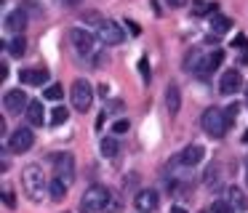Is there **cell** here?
Here are the masks:
<instances>
[{
  "label": "cell",
  "instance_id": "obj_29",
  "mask_svg": "<svg viewBox=\"0 0 248 213\" xmlns=\"http://www.w3.org/2000/svg\"><path fill=\"white\" fill-rule=\"evenodd\" d=\"M211 211H214V213H235V211H232V205H230V202H224V200H216L214 205H211Z\"/></svg>",
  "mask_w": 248,
  "mask_h": 213
},
{
  "label": "cell",
  "instance_id": "obj_12",
  "mask_svg": "<svg viewBox=\"0 0 248 213\" xmlns=\"http://www.w3.org/2000/svg\"><path fill=\"white\" fill-rule=\"evenodd\" d=\"M3 27H6V32H11V35H22L24 27H27V11H24V8H14L11 14L6 16Z\"/></svg>",
  "mask_w": 248,
  "mask_h": 213
},
{
  "label": "cell",
  "instance_id": "obj_22",
  "mask_svg": "<svg viewBox=\"0 0 248 213\" xmlns=\"http://www.w3.org/2000/svg\"><path fill=\"white\" fill-rule=\"evenodd\" d=\"M120 144L115 141V138H102V144H99V152H102V157H107V160H112V157H118V152H120Z\"/></svg>",
  "mask_w": 248,
  "mask_h": 213
},
{
  "label": "cell",
  "instance_id": "obj_8",
  "mask_svg": "<svg viewBox=\"0 0 248 213\" xmlns=\"http://www.w3.org/2000/svg\"><path fill=\"white\" fill-rule=\"evenodd\" d=\"M3 106H6L8 115H19V112H27L30 106V99L22 88H14V91H6L3 96Z\"/></svg>",
  "mask_w": 248,
  "mask_h": 213
},
{
  "label": "cell",
  "instance_id": "obj_24",
  "mask_svg": "<svg viewBox=\"0 0 248 213\" xmlns=\"http://www.w3.org/2000/svg\"><path fill=\"white\" fill-rule=\"evenodd\" d=\"M67 117H70L67 106H56V109L51 112V125H62V122H67Z\"/></svg>",
  "mask_w": 248,
  "mask_h": 213
},
{
  "label": "cell",
  "instance_id": "obj_38",
  "mask_svg": "<svg viewBox=\"0 0 248 213\" xmlns=\"http://www.w3.org/2000/svg\"><path fill=\"white\" fill-rule=\"evenodd\" d=\"M171 213H187V211H184L182 205H173V208H171Z\"/></svg>",
  "mask_w": 248,
  "mask_h": 213
},
{
  "label": "cell",
  "instance_id": "obj_13",
  "mask_svg": "<svg viewBox=\"0 0 248 213\" xmlns=\"http://www.w3.org/2000/svg\"><path fill=\"white\" fill-rule=\"evenodd\" d=\"M221 61H224V53L219 51V48H216L214 53H208V56H205V61H203V67L198 69V75H195V77H200V80H208L211 75L216 72V69L221 67Z\"/></svg>",
  "mask_w": 248,
  "mask_h": 213
},
{
  "label": "cell",
  "instance_id": "obj_26",
  "mask_svg": "<svg viewBox=\"0 0 248 213\" xmlns=\"http://www.w3.org/2000/svg\"><path fill=\"white\" fill-rule=\"evenodd\" d=\"M139 72H141V77H144L147 83H150L152 69H150V59H147V56H141V59H139Z\"/></svg>",
  "mask_w": 248,
  "mask_h": 213
},
{
  "label": "cell",
  "instance_id": "obj_20",
  "mask_svg": "<svg viewBox=\"0 0 248 213\" xmlns=\"http://www.w3.org/2000/svg\"><path fill=\"white\" fill-rule=\"evenodd\" d=\"M6 51L11 53L14 59H19V56H24V51H27V40H24V35H14L11 40L6 43Z\"/></svg>",
  "mask_w": 248,
  "mask_h": 213
},
{
  "label": "cell",
  "instance_id": "obj_40",
  "mask_svg": "<svg viewBox=\"0 0 248 213\" xmlns=\"http://www.w3.org/2000/svg\"><path fill=\"white\" fill-rule=\"evenodd\" d=\"M246 104H248V88H246Z\"/></svg>",
  "mask_w": 248,
  "mask_h": 213
},
{
  "label": "cell",
  "instance_id": "obj_14",
  "mask_svg": "<svg viewBox=\"0 0 248 213\" xmlns=\"http://www.w3.org/2000/svg\"><path fill=\"white\" fill-rule=\"evenodd\" d=\"M19 83H24V85H43V83H48V69L46 67L22 69V72H19Z\"/></svg>",
  "mask_w": 248,
  "mask_h": 213
},
{
  "label": "cell",
  "instance_id": "obj_36",
  "mask_svg": "<svg viewBox=\"0 0 248 213\" xmlns=\"http://www.w3.org/2000/svg\"><path fill=\"white\" fill-rule=\"evenodd\" d=\"M99 93H102L104 99H107V96H109V85H107V83H104V85H99Z\"/></svg>",
  "mask_w": 248,
  "mask_h": 213
},
{
  "label": "cell",
  "instance_id": "obj_9",
  "mask_svg": "<svg viewBox=\"0 0 248 213\" xmlns=\"http://www.w3.org/2000/svg\"><path fill=\"white\" fill-rule=\"evenodd\" d=\"M99 40L104 43V46H120V43L125 40L123 30H120V24H115L112 19H104L102 24H99Z\"/></svg>",
  "mask_w": 248,
  "mask_h": 213
},
{
  "label": "cell",
  "instance_id": "obj_27",
  "mask_svg": "<svg viewBox=\"0 0 248 213\" xmlns=\"http://www.w3.org/2000/svg\"><path fill=\"white\" fill-rule=\"evenodd\" d=\"M203 181H205V184H216V181H219V165H211V168L205 170Z\"/></svg>",
  "mask_w": 248,
  "mask_h": 213
},
{
  "label": "cell",
  "instance_id": "obj_21",
  "mask_svg": "<svg viewBox=\"0 0 248 213\" xmlns=\"http://www.w3.org/2000/svg\"><path fill=\"white\" fill-rule=\"evenodd\" d=\"M67 189H70V186H67L62 179H56V176H54V181L48 184V197H51V200H56V202H59V200H64Z\"/></svg>",
  "mask_w": 248,
  "mask_h": 213
},
{
  "label": "cell",
  "instance_id": "obj_4",
  "mask_svg": "<svg viewBox=\"0 0 248 213\" xmlns=\"http://www.w3.org/2000/svg\"><path fill=\"white\" fill-rule=\"evenodd\" d=\"M70 99H72V106H75V112H80V115H86L88 109H91L93 104V88L88 80H75L72 83V91H70Z\"/></svg>",
  "mask_w": 248,
  "mask_h": 213
},
{
  "label": "cell",
  "instance_id": "obj_7",
  "mask_svg": "<svg viewBox=\"0 0 248 213\" xmlns=\"http://www.w3.org/2000/svg\"><path fill=\"white\" fill-rule=\"evenodd\" d=\"M54 163H56L54 176H56V179H62L67 186H72V181H75V157H72L70 152H64V154H56Z\"/></svg>",
  "mask_w": 248,
  "mask_h": 213
},
{
  "label": "cell",
  "instance_id": "obj_35",
  "mask_svg": "<svg viewBox=\"0 0 248 213\" xmlns=\"http://www.w3.org/2000/svg\"><path fill=\"white\" fill-rule=\"evenodd\" d=\"M171 8H182V5H187V0H166Z\"/></svg>",
  "mask_w": 248,
  "mask_h": 213
},
{
  "label": "cell",
  "instance_id": "obj_34",
  "mask_svg": "<svg viewBox=\"0 0 248 213\" xmlns=\"http://www.w3.org/2000/svg\"><path fill=\"white\" fill-rule=\"evenodd\" d=\"M232 48H240V51H243V48H248V37L246 35H237L235 40H232Z\"/></svg>",
  "mask_w": 248,
  "mask_h": 213
},
{
  "label": "cell",
  "instance_id": "obj_41",
  "mask_svg": "<svg viewBox=\"0 0 248 213\" xmlns=\"http://www.w3.org/2000/svg\"><path fill=\"white\" fill-rule=\"evenodd\" d=\"M200 213H208V211H200Z\"/></svg>",
  "mask_w": 248,
  "mask_h": 213
},
{
  "label": "cell",
  "instance_id": "obj_28",
  "mask_svg": "<svg viewBox=\"0 0 248 213\" xmlns=\"http://www.w3.org/2000/svg\"><path fill=\"white\" fill-rule=\"evenodd\" d=\"M3 202H6L11 211L16 208V197H14V189H11V186H3Z\"/></svg>",
  "mask_w": 248,
  "mask_h": 213
},
{
  "label": "cell",
  "instance_id": "obj_2",
  "mask_svg": "<svg viewBox=\"0 0 248 213\" xmlns=\"http://www.w3.org/2000/svg\"><path fill=\"white\" fill-rule=\"evenodd\" d=\"M200 125L208 133L211 138H221L230 131V120H227V112L221 106H208V109L200 115Z\"/></svg>",
  "mask_w": 248,
  "mask_h": 213
},
{
  "label": "cell",
  "instance_id": "obj_5",
  "mask_svg": "<svg viewBox=\"0 0 248 213\" xmlns=\"http://www.w3.org/2000/svg\"><path fill=\"white\" fill-rule=\"evenodd\" d=\"M67 37H70L72 48H75V51L80 53V56H88V53H93L96 37H93L88 30H83V27H72V30L67 32Z\"/></svg>",
  "mask_w": 248,
  "mask_h": 213
},
{
  "label": "cell",
  "instance_id": "obj_16",
  "mask_svg": "<svg viewBox=\"0 0 248 213\" xmlns=\"http://www.w3.org/2000/svg\"><path fill=\"white\" fill-rule=\"evenodd\" d=\"M227 202L232 205L235 213H248V197H246V192L237 189V186H230V189H227Z\"/></svg>",
  "mask_w": 248,
  "mask_h": 213
},
{
  "label": "cell",
  "instance_id": "obj_33",
  "mask_svg": "<svg viewBox=\"0 0 248 213\" xmlns=\"http://www.w3.org/2000/svg\"><path fill=\"white\" fill-rule=\"evenodd\" d=\"M83 19H86V21H88V24H96V27H99V24H102V21H104V19H102V16H99V14H96V11H88V14H86V16H83Z\"/></svg>",
  "mask_w": 248,
  "mask_h": 213
},
{
  "label": "cell",
  "instance_id": "obj_1",
  "mask_svg": "<svg viewBox=\"0 0 248 213\" xmlns=\"http://www.w3.org/2000/svg\"><path fill=\"white\" fill-rule=\"evenodd\" d=\"M22 189L32 202H40L48 195V181H46V173L38 163H30L22 168Z\"/></svg>",
  "mask_w": 248,
  "mask_h": 213
},
{
  "label": "cell",
  "instance_id": "obj_15",
  "mask_svg": "<svg viewBox=\"0 0 248 213\" xmlns=\"http://www.w3.org/2000/svg\"><path fill=\"white\" fill-rule=\"evenodd\" d=\"M203 157H205V147H203V144H189V147L182 149V163L187 165V168H195Z\"/></svg>",
  "mask_w": 248,
  "mask_h": 213
},
{
  "label": "cell",
  "instance_id": "obj_37",
  "mask_svg": "<svg viewBox=\"0 0 248 213\" xmlns=\"http://www.w3.org/2000/svg\"><path fill=\"white\" fill-rule=\"evenodd\" d=\"M62 3H64V5H72V8H75V5H80V0H62Z\"/></svg>",
  "mask_w": 248,
  "mask_h": 213
},
{
  "label": "cell",
  "instance_id": "obj_31",
  "mask_svg": "<svg viewBox=\"0 0 248 213\" xmlns=\"http://www.w3.org/2000/svg\"><path fill=\"white\" fill-rule=\"evenodd\" d=\"M224 112H227V120H230V125H232V122L237 120V115H240V106H237V104H230Z\"/></svg>",
  "mask_w": 248,
  "mask_h": 213
},
{
  "label": "cell",
  "instance_id": "obj_19",
  "mask_svg": "<svg viewBox=\"0 0 248 213\" xmlns=\"http://www.w3.org/2000/svg\"><path fill=\"white\" fill-rule=\"evenodd\" d=\"M27 120H30V125H43V122H46L43 101H30V106H27Z\"/></svg>",
  "mask_w": 248,
  "mask_h": 213
},
{
  "label": "cell",
  "instance_id": "obj_11",
  "mask_svg": "<svg viewBox=\"0 0 248 213\" xmlns=\"http://www.w3.org/2000/svg\"><path fill=\"white\" fill-rule=\"evenodd\" d=\"M240 88H243V75L237 72V69H227L219 80V91L224 96H235Z\"/></svg>",
  "mask_w": 248,
  "mask_h": 213
},
{
  "label": "cell",
  "instance_id": "obj_3",
  "mask_svg": "<svg viewBox=\"0 0 248 213\" xmlns=\"http://www.w3.org/2000/svg\"><path fill=\"white\" fill-rule=\"evenodd\" d=\"M109 202H112V195L107 186H91L80 197V213H102L104 208H109Z\"/></svg>",
  "mask_w": 248,
  "mask_h": 213
},
{
  "label": "cell",
  "instance_id": "obj_6",
  "mask_svg": "<svg viewBox=\"0 0 248 213\" xmlns=\"http://www.w3.org/2000/svg\"><path fill=\"white\" fill-rule=\"evenodd\" d=\"M32 144H35V133H32V128H16V131L8 136V149H11L14 154H22V152H30L32 149Z\"/></svg>",
  "mask_w": 248,
  "mask_h": 213
},
{
  "label": "cell",
  "instance_id": "obj_17",
  "mask_svg": "<svg viewBox=\"0 0 248 213\" xmlns=\"http://www.w3.org/2000/svg\"><path fill=\"white\" fill-rule=\"evenodd\" d=\"M166 109L171 112V115H179V109H182V91L173 83L166 88Z\"/></svg>",
  "mask_w": 248,
  "mask_h": 213
},
{
  "label": "cell",
  "instance_id": "obj_23",
  "mask_svg": "<svg viewBox=\"0 0 248 213\" xmlns=\"http://www.w3.org/2000/svg\"><path fill=\"white\" fill-rule=\"evenodd\" d=\"M230 30H232V19H227V16H214L211 19V32L214 35H224Z\"/></svg>",
  "mask_w": 248,
  "mask_h": 213
},
{
  "label": "cell",
  "instance_id": "obj_39",
  "mask_svg": "<svg viewBox=\"0 0 248 213\" xmlns=\"http://www.w3.org/2000/svg\"><path fill=\"white\" fill-rule=\"evenodd\" d=\"M243 141H246V144H248V128H246V133H243Z\"/></svg>",
  "mask_w": 248,
  "mask_h": 213
},
{
  "label": "cell",
  "instance_id": "obj_32",
  "mask_svg": "<svg viewBox=\"0 0 248 213\" xmlns=\"http://www.w3.org/2000/svg\"><path fill=\"white\" fill-rule=\"evenodd\" d=\"M120 109H123V101H120V99H112V101H109V106H107L104 112H107V115H118Z\"/></svg>",
  "mask_w": 248,
  "mask_h": 213
},
{
  "label": "cell",
  "instance_id": "obj_18",
  "mask_svg": "<svg viewBox=\"0 0 248 213\" xmlns=\"http://www.w3.org/2000/svg\"><path fill=\"white\" fill-rule=\"evenodd\" d=\"M203 61H205L203 51H200V48H192V51L184 56V69H187V72H192V75H198V69L203 67Z\"/></svg>",
  "mask_w": 248,
  "mask_h": 213
},
{
  "label": "cell",
  "instance_id": "obj_10",
  "mask_svg": "<svg viewBox=\"0 0 248 213\" xmlns=\"http://www.w3.org/2000/svg\"><path fill=\"white\" fill-rule=\"evenodd\" d=\"M134 205H136V211H141V213H152L160 205V197H157L155 189H139L134 197Z\"/></svg>",
  "mask_w": 248,
  "mask_h": 213
},
{
  "label": "cell",
  "instance_id": "obj_25",
  "mask_svg": "<svg viewBox=\"0 0 248 213\" xmlns=\"http://www.w3.org/2000/svg\"><path fill=\"white\" fill-rule=\"evenodd\" d=\"M62 96H64V88H62V85H48V88L43 91V99H48V101H59Z\"/></svg>",
  "mask_w": 248,
  "mask_h": 213
},
{
  "label": "cell",
  "instance_id": "obj_30",
  "mask_svg": "<svg viewBox=\"0 0 248 213\" xmlns=\"http://www.w3.org/2000/svg\"><path fill=\"white\" fill-rule=\"evenodd\" d=\"M128 131H131V122L128 120H115L112 133H118V136H120V133H128Z\"/></svg>",
  "mask_w": 248,
  "mask_h": 213
}]
</instances>
